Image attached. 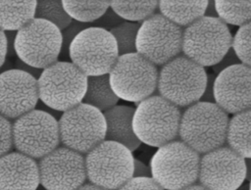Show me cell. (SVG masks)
<instances>
[{
    "mask_svg": "<svg viewBox=\"0 0 251 190\" xmlns=\"http://www.w3.org/2000/svg\"><path fill=\"white\" fill-rule=\"evenodd\" d=\"M109 4L124 21L138 24L156 13L159 1H109Z\"/></svg>",
    "mask_w": 251,
    "mask_h": 190,
    "instance_id": "cell-25",
    "label": "cell"
},
{
    "mask_svg": "<svg viewBox=\"0 0 251 190\" xmlns=\"http://www.w3.org/2000/svg\"><path fill=\"white\" fill-rule=\"evenodd\" d=\"M182 190H208V189H206L205 187H203L199 183H194V184H192V185H190V186H188V187H186Z\"/></svg>",
    "mask_w": 251,
    "mask_h": 190,
    "instance_id": "cell-44",
    "label": "cell"
},
{
    "mask_svg": "<svg viewBox=\"0 0 251 190\" xmlns=\"http://www.w3.org/2000/svg\"><path fill=\"white\" fill-rule=\"evenodd\" d=\"M133 156L120 143L103 140L84 156L86 179L107 190H118L132 177Z\"/></svg>",
    "mask_w": 251,
    "mask_h": 190,
    "instance_id": "cell-7",
    "label": "cell"
},
{
    "mask_svg": "<svg viewBox=\"0 0 251 190\" xmlns=\"http://www.w3.org/2000/svg\"><path fill=\"white\" fill-rule=\"evenodd\" d=\"M87 76L70 61H57L37 78L38 98L48 108L65 112L82 102Z\"/></svg>",
    "mask_w": 251,
    "mask_h": 190,
    "instance_id": "cell-6",
    "label": "cell"
},
{
    "mask_svg": "<svg viewBox=\"0 0 251 190\" xmlns=\"http://www.w3.org/2000/svg\"><path fill=\"white\" fill-rule=\"evenodd\" d=\"M133 114L134 108L118 104L103 112L106 123L105 140L120 143L130 152L135 151L141 143L132 130Z\"/></svg>",
    "mask_w": 251,
    "mask_h": 190,
    "instance_id": "cell-19",
    "label": "cell"
},
{
    "mask_svg": "<svg viewBox=\"0 0 251 190\" xmlns=\"http://www.w3.org/2000/svg\"><path fill=\"white\" fill-rule=\"evenodd\" d=\"M57 120L60 144L81 155L105 140L103 113L92 106L81 102L63 112Z\"/></svg>",
    "mask_w": 251,
    "mask_h": 190,
    "instance_id": "cell-12",
    "label": "cell"
},
{
    "mask_svg": "<svg viewBox=\"0 0 251 190\" xmlns=\"http://www.w3.org/2000/svg\"><path fill=\"white\" fill-rule=\"evenodd\" d=\"M15 69H18V70H21L23 71H25L27 72L28 74L32 75L34 78H38L42 72V70L40 69H36V68H33V67H30L25 63H23L22 61H20L19 59L16 60L15 62Z\"/></svg>",
    "mask_w": 251,
    "mask_h": 190,
    "instance_id": "cell-37",
    "label": "cell"
},
{
    "mask_svg": "<svg viewBox=\"0 0 251 190\" xmlns=\"http://www.w3.org/2000/svg\"><path fill=\"white\" fill-rule=\"evenodd\" d=\"M89 26H91L90 24H83V23L72 21V23L66 28L61 30L62 45H61L59 58H63V61H67V59H69V47L72 41L81 30Z\"/></svg>",
    "mask_w": 251,
    "mask_h": 190,
    "instance_id": "cell-30",
    "label": "cell"
},
{
    "mask_svg": "<svg viewBox=\"0 0 251 190\" xmlns=\"http://www.w3.org/2000/svg\"><path fill=\"white\" fill-rule=\"evenodd\" d=\"M208 1H159V13L175 24L185 27L204 16Z\"/></svg>",
    "mask_w": 251,
    "mask_h": 190,
    "instance_id": "cell-20",
    "label": "cell"
},
{
    "mask_svg": "<svg viewBox=\"0 0 251 190\" xmlns=\"http://www.w3.org/2000/svg\"><path fill=\"white\" fill-rule=\"evenodd\" d=\"M123 22H124V20L120 16H118L109 6V8L105 11V13L99 19H97L95 22H93L91 24V25L105 29L107 31H110L112 28L116 27Z\"/></svg>",
    "mask_w": 251,
    "mask_h": 190,
    "instance_id": "cell-33",
    "label": "cell"
},
{
    "mask_svg": "<svg viewBox=\"0 0 251 190\" xmlns=\"http://www.w3.org/2000/svg\"><path fill=\"white\" fill-rule=\"evenodd\" d=\"M235 190H250V186H249V183H246V184H242L241 186H239L237 189Z\"/></svg>",
    "mask_w": 251,
    "mask_h": 190,
    "instance_id": "cell-45",
    "label": "cell"
},
{
    "mask_svg": "<svg viewBox=\"0 0 251 190\" xmlns=\"http://www.w3.org/2000/svg\"><path fill=\"white\" fill-rule=\"evenodd\" d=\"M217 17L226 24L241 26L250 23L251 1H214Z\"/></svg>",
    "mask_w": 251,
    "mask_h": 190,
    "instance_id": "cell-26",
    "label": "cell"
},
{
    "mask_svg": "<svg viewBox=\"0 0 251 190\" xmlns=\"http://www.w3.org/2000/svg\"><path fill=\"white\" fill-rule=\"evenodd\" d=\"M138 28L139 24L124 21L109 31L116 41L119 56L136 53L135 42Z\"/></svg>",
    "mask_w": 251,
    "mask_h": 190,
    "instance_id": "cell-28",
    "label": "cell"
},
{
    "mask_svg": "<svg viewBox=\"0 0 251 190\" xmlns=\"http://www.w3.org/2000/svg\"><path fill=\"white\" fill-rule=\"evenodd\" d=\"M181 111L160 95H152L136 104L132 130L140 143L161 147L177 139Z\"/></svg>",
    "mask_w": 251,
    "mask_h": 190,
    "instance_id": "cell-2",
    "label": "cell"
},
{
    "mask_svg": "<svg viewBox=\"0 0 251 190\" xmlns=\"http://www.w3.org/2000/svg\"><path fill=\"white\" fill-rule=\"evenodd\" d=\"M37 166L45 190H76L87 180L84 156L64 146L39 159Z\"/></svg>",
    "mask_w": 251,
    "mask_h": 190,
    "instance_id": "cell-14",
    "label": "cell"
},
{
    "mask_svg": "<svg viewBox=\"0 0 251 190\" xmlns=\"http://www.w3.org/2000/svg\"><path fill=\"white\" fill-rule=\"evenodd\" d=\"M36 1H0V29L18 31L34 19Z\"/></svg>",
    "mask_w": 251,
    "mask_h": 190,
    "instance_id": "cell-22",
    "label": "cell"
},
{
    "mask_svg": "<svg viewBox=\"0 0 251 190\" xmlns=\"http://www.w3.org/2000/svg\"><path fill=\"white\" fill-rule=\"evenodd\" d=\"M11 69H13V64H12L9 60L6 59V61L4 62V64L0 67V74H1L2 72H4V71H8V70H11Z\"/></svg>",
    "mask_w": 251,
    "mask_h": 190,
    "instance_id": "cell-42",
    "label": "cell"
},
{
    "mask_svg": "<svg viewBox=\"0 0 251 190\" xmlns=\"http://www.w3.org/2000/svg\"><path fill=\"white\" fill-rule=\"evenodd\" d=\"M132 177H151L150 167L146 166L143 162L137 159H134Z\"/></svg>",
    "mask_w": 251,
    "mask_h": 190,
    "instance_id": "cell-36",
    "label": "cell"
},
{
    "mask_svg": "<svg viewBox=\"0 0 251 190\" xmlns=\"http://www.w3.org/2000/svg\"><path fill=\"white\" fill-rule=\"evenodd\" d=\"M237 64H240L238 58L236 57V55L234 54L233 50L230 48L226 53V55L222 58V60L217 63L216 65H214L212 67L213 69V71L215 74H218L220 71H224L225 69H227L231 66H234V65H237Z\"/></svg>",
    "mask_w": 251,
    "mask_h": 190,
    "instance_id": "cell-34",
    "label": "cell"
},
{
    "mask_svg": "<svg viewBox=\"0 0 251 190\" xmlns=\"http://www.w3.org/2000/svg\"><path fill=\"white\" fill-rule=\"evenodd\" d=\"M182 27L160 13H155L139 24L136 53L156 67H162L181 54Z\"/></svg>",
    "mask_w": 251,
    "mask_h": 190,
    "instance_id": "cell-13",
    "label": "cell"
},
{
    "mask_svg": "<svg viewBox=\"0 0 251 190\" xmlns=\"http://www.w3.org/2000/svg\"><path fill=\"white\" fill-rule=\"evenodd\" d=\"M69 17L75 22L92 24L109 8V1H61Z\"/></svg>",
    "mask_w": 251,
    "mask_h": 190,
    "instance_id": "cell-24",
    "label": "cell"
},
{
    "mask_svg": "<svg viewBox=\"0 0 251 190\" xmlns=\"http://www.w3.org/2000/svg\"><path fill=\"white\" fill-rule=\"evenodd\" d=\"M118 190H164L151 177H131Z\"/></svg>",
    "mask_w": 251,
    "mask_h": 190,
    "instance_id": "cell-32",
    "label": "cell"
},
{
    "mask_svg": "<svg viewBox=\"0 0 251 190\" xmlns=\"http://www.w3.org/2000/svg\"><path fill=\"white\" fill-rule=\"evenodd\" d=\"M34 18L47 21L60 30L66 28L73 21L64 10L61 1H36Z\"/></svg>",
    "mask_w": 251,
    "mask_h": 190,
    "instance_id": "cell-27",
    "label": "cell"
},
{
    "mask_svg": "<svg viewBox=\"0 0 251 190\" xmlns=\"http://www.w3.org/2000/svg\"><path fill=\"white\" fill-rule=\"evenodd\" d=\"M76 190H107V189H104L102 187H99L97 185H94L92 183H89V182H85L84 184H82L79 188H77Z\"/></svg>",
    "mask_w": 251,
    "mask_h": 190,
    "instance_id": "cell-41",
    "label": "cell"
},
{
    "mask_svg": "<svg viewBox=\"0 0 251 190\" xmlns=\"http://www.w3.org/2000/svg\"><path fill=\"white\" fill-rule=\"evenodd\" d=\"M119 100L110 85L108 74L87 76L86 90L82 103L92 106L103 113L117 105Z\"/></svg>",
    "mask_w": 251,
    "mask_h": 190,
    "instance_id": "cell-23",
    "label": "cell"
},
{
    "mask_svg": "<svg viewBox=\"0 0 251 190\" xmlns=\"http://www.w3.org/2000/svg\"><path fill=\"white\" fill-rule=\"evenodd\" d=\"M37 79L18 69L0 74V115L8 119L19 117L36 108L38 104Z\"/></svg>",
    "mask_w": 251,
    "mask_h": 190,
    "instance_id": "cell-16",
    "label": "cell"
},
{
    "mask_svg": "<svg viewBox=\"0 0 251 190\" xmlns=\"http://www.w3.org/2000/svg\"><path fill=\"white\" fill-rule=\"evenodd\" d=\"M231 38L227 24L203 16L182 29L181 54L203 68L213 67L230 49Z\"/></svg>",
    "mask_w": 251,
    "mask_h": 190,
    "instance_id": "cell-5",
    "label": "cell"
},
{
    "mask_svg": "<svg viewBox=\"0 0 251 190\" xmlns=\"http://www.w3.org/2000/svg\"><path fill=\"white\" fill-rule=\"evenodd\" d=\"M13 149L12 121L0 115V157Z\"/></svg>",
    "mask_w": 251,
    "mask_h": 190,
    "instance_id": "cell-31",
    "label": "cell"
},
{
    "mask_svg": "<svg viewBox=\"0 0 251 190\" xmlns=\"http://www.w3.org/2000/svg\"><path fill=\"white\" fill-rule=\"evenodd\" d=\"M205 17H211V18H218L217 17V13L215 10V4L214 1H208L207 3V7L204 13Z\"/></svg>",
    "mask_w": 251,
    "mask_h": 190,
    "instance_id": "cell-40",
    "label": "cell"
},
{
    "mask_svg": "<svg viewBox=\"0 0 251 190\" xmlns=\"http://www.w3.org/2000/svg\"><path fill=\"white\" fill-rule=\"evenodd\" d=\"M250 119V110L233 115L228 119L226 133V143L227 147L244 159L251 157Z\"/></svg>",
    "mask_w": 251,
    "mask_h": 190,
    "instance_id": "cell-21",
    "label": "cell"
},
{
    "mask_svg": "<svg viewBox=\"0 0 251 190\" xmlns=\"http://www.w3.org/2000/svg\"><path fill=\"white\" fill-rule=\"evenodd\" d=\"M245 166H246V176L245 180L247 182L250 181V158L245 159Z\"/></svg>",
    "mask_w": 251,
    "mask_h": 190,
    "instance_id": "cell-43",
    "label": "cell"
},
{
    "mask_svg": "<svg viewBox=\"0 0 251 190\" xmlns=\"http://www.w3.org/2000/svg\"><path fill=\"white\" fill-rule=\"evenodd\" d=\"M200 155L173 140L157 149L150 162L151 178L164 190H182L197 182Z\"/></svg>",
    "mask_w": 251,
    "mask_h": 190,
    "instance_id": "cell-4",
    "label": "cell"
},
{
    "mask_svg": "<svg viewBox=\"0 0 251 190\" xmlns=\"http://www.w3.org/2000/svg\"><path fill=\"white\" fill-rule=\"evenodd\" d=\"M39 184L36 160L17 151L0 157V190H37Z\"/></svg>",
    "mask_w": 251,
    "mask_h": 190,
    "instance_id": "cell-18",
    "label": "cell"
},
{
    "mask_svg": "<svg viewBox=\"0 0 251 190\" xmlns=\"http://www.w3.org/2000/svg\"><path fill=\"white\" fill-rule=\"evenodd\" d=\"M108 75L114 93L125 101L137 104L157 90V67L137 53L119 56Z\"/></svg>",
    "mask_w": 251,
    "mask_h": 190,
    "instance_id": "cell-8",
    "label": "cell"
},
{
    "mask_svg": "<svg viewBox=\"0 0 251 190\" xmlns=\"http://www.w3.org/2000/svg\"><path fill=\"white\" fill-rule=\"evenodd\" d=\"M250 32L251 24L247 23L236 30L231 38L230 48L238 58L240 64L250 67Z\"/></svg>",
    "mask_w": 251,
    "mask_h": 190,
    "instance_id": "cell-29",
    "label": "cell"
},
{
    "mask_svg": "<svg viewBox=\"0 0 251 190\" xmlns=\"http://www.w3.org/2000/svg\"><path fill=\"white\" fill-rule=\"evenodd\" d=\"M216 74L214 72L207 74V80H206V85L204 88V91L200 97L201 102H206V103H215L214 99V81H215Z\"/></svg>",
    "mask_w": 251,
    "mask_h": 190,
    "instance_id": "cell-35",
    "label": "cell"
},
{
    "mask_svg": "<svg viewBox=\"0 0 251 190\" xmlns=\"http://www.w3.org/2000/svg\"><path fill=\"white\" fill-rule=\"evenodd\" d=\"M7 59V40L3 30L0 29V67Z\"/></svg>",
    "mask_w": 251,
    "mask_h": 190,
    "instance_id": "cell-39",
    "label": "cell"
},
{
    "mask_svg": "<svg viewBox=\"0 0 251 190\" xmlns=\"http://www.w3.org/2000/svg\"><path fill=\"white\" fill-rule=\"evenodd\" d=\"M119 57L112 34L89 26L81 30L69 47V59L86 76L108 74Z\"/></svg>",
    "mask_w": 251,
    "mask_h": 190,
    "instance_id": "cell-10",
    "label": "cell"
},
{
    "mask_svg": "<svg viewBox=\"0 0 251 190\" xmlns=\"http://www.w3.org/2000/svg\"><path fill=\"white\" fill-rule=\"evenodd\" d=\"M246 176L245 159L227 146L200 156L197 181L208 190H235Z\"/></svg>",
    "mask_w": 251,
    "mask_h": 190,
    "instance_id": "cell-15",
    "label": "cell"
},
{
    "mask_svg": "<svg viewBox=\"0 0 251 190\" xmlns=\"http://www.w3.org/2000/svg\"><path fill=\"white\" fill-rule=\"evenodd\" d=\"M207 74L205 68L179 54L158 71V95L179 109L186 108L200 100Z\"/></svg>",
    "mask_w": 251,
    "mask_h": 190,
    "instance_id": "cell-3",
    "label": "cell"
},
{
    "mask_svg": "<svg viewBox=\"0 0 251 190\" xmlns=\"http://www.w3.org/2000/svg\"><path fill=\"white\" fill-rule=\"evenodd\" d=\"M61 30L51 23L32 19L16 32L15 54L23 63L40 70L59 61Z\"/></svg>",
    "mask_w": 251,
    "mask_h": 190,
    "instance_id": "cell-11",
    "label": "cell"
},
{
    "mask_svg": "<svg viewBox=\"0 0 251 190\" xmlns=\"http://www.w3.org/2000/svg\"><path fill=\"white\" fill-rule=\"evenodd\" d=\"M251 69L242 64L231 66L216 74L215 104L227 115L250 110Z\"/></svg>",
    "mask_w": 251,
    "mask_h": 190,
    "instance_id": "cell-17",
    "label": "cell"
},
{
    "mask_svg": "<svg viewBox=\"0 0 251 190\" xmlns=\"http://www.w3.org/2000/svg\"><path fill=\"white\" fill-rule=\"evenodd\" d=\"M13 148L39 160L60 146L58 120L50 113L33 109L12 122Z\"/></svg>",
    "mask_w": 251,
    "mask_h": 190,
    "instance_id": "cell-9",
    "label": "cell"
},
{
    "mask_svg": "<svg viewBox=\"0 0 251 190\" xmlns=\"http://www.w3.org/2000/svg\"><path fill=\"white\" fill-rule=\"evenodd\" d=\"M16 32L17 31H5L6 40H7V57H14V56H16L15 49H14Z\"/></svg>",
    "mask_w": 251,
    "mask_h": 190,
    "instance_id": "cell-38",
    "label": "cell"
},
{
    "mask_svg": "<svg viewBox=\"0 0 251 190\" xmlns=\"http://www.w3.org/2000/svg\"><path fill=\"white\" fill-rule=\"evenodd\" d=\"M228 115L215 103L198 101L181 112L177 138L199 155L226 144Z\"/></svg>",
    "mask_w": 251,
    "mask_h": 190,
    "instance_id": "cell-1",
    "label": "cell"
}]
</instances>
